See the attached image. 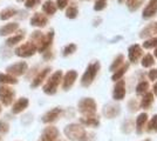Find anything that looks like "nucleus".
I'll use <instances>...</instances> for the list:
<instances>
[{
  "mask_svg": "<svg viewBox=\"0 0 157 141\" xmlns=\"http://www.w3.org/2000/svg\"><path fill=\"white\" fill-rule=\"evenodd\" d=\"M145 0H127V6L129 8V11L135 12L137 11L140 7L143 5V2Z\"/></svg>",
  "mask_w": 157,
  "mask_h": 141,
  "instance_id": "28",
  "label": "nucleus"
},
{
  "mask_svg": "<svg viewBox=\"0 0 157 141\" xmlns=\"http://www.w3.org/2000/svg\"><path fill=\"white\" fill-rule=\"evenodd\" d=\"M65 135L73 141H94L95 135L93 133H87V131L82 125L78 123H69L63 129Z\"/></svg>",
  "mask_w": 157,
  "mask_h": 141,
  "instance_id": "1",
  "label": "nucleus"
},
{
  "mask_svg": "<svg viewBox=\"0 0 157 141\" xmlns=\"http://www.w3.org/2000/svg\"><path fill=\"white\" fill-rule=\"evenodd\" d=\"M155 1H157V0H155Z\"/></svg>",
  "mask_w": 157,
  "mask_h": 141,
  "instance_id": "54",
  "label": "nucleus"
},
{
  "mask_svg": "<svg viewBox=\"0 0 157 141\" xmlns=\"http://www.w3.org/2000/svg\"><path fill=\"white\" fill-rule=\"evenodd\" d=\"M59 141H66V140H59Z\"/></svg>",
  "mask_w": 157,
  "mask_h": 141,
  "instance_id": "52",
  "label": "nucleus"
},
{
  "mask_svg": "<svg viewBox=\"0 0 157 141\" xmlns=\"http://www.w3.org/2000/svg\"><path fill=\"white\" fill-rule=\"evenodd\" d=\"M134 125H132V121L131 120H128V121H125L124 123H123V128H122V131L123 132H125V133H130L131 131L134 129Z\"/></svg>",
  "mask_w": 157,
  "mask_h": 141,
  "instance_id": "39",
  "label": "nucleus"
},
{
  "mask_svg": "<svg viewBox=\"0 0 157 141\" xmlns=\"http://www.w3.org/2000/svg\"><path fill=\"white\" fill-rule=\"evenodd\" d=\"M78 14V10L76 6H69L66 10V17L69 19H75Z\"/></svg>",
  "mask_w": 157,
  "mask_h": 141,
  "instance_id": "33",
  "label": "nucleus"
},
{
  "mask_svg": "<svg viewBox=\"0 0 157 141\" xmlns=\"http://www.w3.org/2000/svg\"><path fill=\"white\" fill-rule=\"evenodd\" d=\"M17 13H18V12H17L15 8H13V7H7V8L2 10V11L0 12V20H8L10 18L14 17Z\"/></svg>",
  "mask_w": 157,
  "mask_h": 141,
  "instance_id": "27",
  "label": "nucleus"
},
{
  "mask_svg": "<svg viewBox=\"0 0 157 141\" xmlns=\"http://www.w3.org/2000/svg\"><path fill=\"white\" fill-rule=\"evenodd\" d=\"M0 113H1V106H0Z\"/></svg>",
  "mask_w": 157,
  "mask_h": 141,
  "instance_id": "50",
  "label": "nucleus"
},
{
  "mask_svg": "<svg viewBox=\"0 0 157 141\" xmlns=\"http://www.w3.org/2000/svg\"><path fill=\"white\" fill-rule=\"evenodd\" d=\"M28 69V65L25 61H20V62H15L13 65L8 66L6 68L7 73L13 75V76H19V75H24Z\"/></svg>",
  "mask_w": 157,
  "mask_h": 141,
  "instance_id": "8",
  "label": "nucleus"
},
{
  "mask_svg": "<svg viewBox=\"0 0 157 141\" xmlns=\"http://www.w3.org/2000/svg\"><path fill=\"white\" fill-rule=\"evenodd\" d=\"M142 66L143 67H151L154 64H155V60H154V57L151 54H145L143 58H142Z\"/></svg>",
  "mask_w": 157,
  "mask_h": 141,
  "instance_id": "30",
  "label": "nucleus"
},
{
  "mask_svg": "<svg viewBox=\"0 0 157 141\" xmlns=\"http://www.w3.org/2000/svg\"><path fill=\"white\" fill-rule=\"evenodd\" d=\"M128 107H129V111H130V112H136L138 109V105H137V102H136V100L132 99V100L129 101Z\"/></svg>",
  "mask_w": 157,
  "mask_h": 141,
  "instance_id": "41",
  "label": "nucleus"
},
{
  "mask_svg": "<svg viewBox=\"0 0 157 141\" xmlns=\"http://www.w3.org/2000/svg\"><path fill=\"white\" fill-rule=\"evenodd\" d=\"M29 105V100L27 98H20L19 100L15 101V104L12 107V113L14 114H19L21 112H24Z\"/></svg>",
  "mask_w": 157,
  "mask_h": 141,
  "instance_id": "18",
  "label": "nucleus"
},
{
  "mask_svg": "<svg viewBox=\"0 0 157 141\" xmlns=\"http://www.w3.org/2000/svg\"><path fill=\"white\" fill-rule=\"evenodd\" d=\"M154 102V94L152 93H145L143 96V99L141 100V104H140V107L143 108V109H148L152 105Z\"/></svg>",
  "mask_w": 157,
  "mask_h": 141,
  "instance_id": "24",
  "label": "nucleus"
},
{
  "mask_svg": "<svg viewBox=\"0 0 157 141\" xmlns=\"http://www.w3.org/2000/svg\"><path fill=\"white\" fill-rule=\"evenodd\" d=\"M157 14V1L155 0H150L149 4L145 6V8L143 10V13H142V17L144 19H150L154 15Z\"/></svg>",
  "mask_w": 157,
  "mask_h": 141,
  "instance_id": "17",
  "label": "nucleus"
},
{
  "mask_svg": "<svg viewBox=\"0 0 157 141\" xmlns=\"http://www.w3.org/2000/svg\"><path fill=\"white\" fill-rule=\"evenodd\" d=\"M148 76H149V79H150L151 81L157 80V69L156 68L150 69V71H149V73H148Z\"/></svg>",
  "mask_w": 157,
  "mask_h": 141,
  "instance_id": "43",
  "label": "nucleus"
},
{
  "mask_svg": "<svg viewBox=\"0 0 157 141\" xmlns=\"http://www.w3.org/2000/svg\"><path fill=\"white\" fill-rule=\"evenodd\" d=\"M78 112L85 116H95L96 113V102L92 98H83L78 104Z\"/></svg>",
  "mask_w": 157,
  "mask_h": 141,
  "instance_id": "4",
  "label": "nucleus"
},
{
  "mask_svg": "<svg viewBox=\"0 0 157 141\" xmlns=\"http://www.w3.org/2000/svg\"><path fill=\"white\" fill-rule=\"evenodd\" d=\"M76 51V45L75 44H69L63 48V52H62V55L63 57H68V55H72L74 52Z\"/></svg>",
  "mask_w": 157,
  "mask_h": 141,
  "instance_id": "34",
  "label": "nucleus"
},
{
  "mask_svg": "<svg viewBox=\"0 0 157 141\" xmlns=\"http://www.w3.org/2000/svg\"><path fill=\"white\" fill-rule=\"evenodd\" d=\"M49 72H51V67H47V68H44L41 72H39V73L35 75V78L33 79L32 84H31V87L32 88H36L39 87L40 85L44 82V81L46 80L47 75L49 74Z\"/></svg>",
  "mask_w": 157,
  "mask_h": 141,
  "instance_id": "16",
  "label": "nucleus"
},
{
  "mask_svg": "<svg viewBox=\"0 0 157 141\" xmlns=\"http://www.w3.org/2000/svg\"><path fill=\"white\" fill-rule=\"evenodd\" d=\"M62 72L61 71H56V72H54V73L48 78V80L47 82L44 85V93L48 94V95H53V94L56 93V91H58V87H59L60 82L62 81Z\"/></svg>",
  "mask_w": 157,
  "mask_h": 141,
  "instance_id": "3",
  "label": "nucleus"
},
{
  "mask_svg": "<svg viewBox=\"0 0 157 141\" xmlns=\"http://www.w3.org/2000/svg\"><path fill=\"white\" fill-rule=\"evenodd\" d=\"M154 34V29H152V24L148 25L144 29H142V32L140 34L141 38H148V37H151Z\"/></svg>",
  "mask_w": 157,
  "mask_h": 141,
  "instance_id": "36",
  "label": "nucleus"
},
{
  "mask_svg": "<svg viewBox=\"0 0 157 141\" xmlns=\"http://www.w3.org/2000/svg\"><path fill=\"white\" fill-rule=\"evenodd\" d=\"M125 96V82L124 80H118L113 91V98L115 101L123 100Z\"/></svg>",
  "mask_w": 157,
  "mask_h": 141,
  "instance_id": "10",
  "label": "nucleus"
},
{
  "mask_svg": "<svg viewBox=\"0 0 157 141\" xmlns=\"http://www.w3.org/2000/svg\"><path fill=\"white\" fill-rule=\"evenodd\" d=\"M80 122L85 126H89V127H98L100 125V121L96 116H85V118H81Z\"/></svg>",
  "mask_w": 157,
  "mask_h": 141,
  "instance_id": "23",
  "label": "nucleus"
},
{
  "mask_svg": "<svg viewBox=\"0 0 157 141\" xmlns=\"http://www.w3.org/2000/svg\"><path fill=\"white\" fill-rule=\"evenodd\" d=\"M154 93H155L157 95V81H156V84L154 85Z\"/></svg>",
  "mask_w": 157,
  "mask_h": 141,
  "instance_id": "46",
  "label": "nucleus"
},
{
  "mask_svg": "<svg viewBox=\"0 0 157 141\" xmlns=\"http://www.w3.org/2000/svg\"><path fill=\"white\" fill-rule=\"evenodd\" d=\"M152 29H154V33H157V22L152 24Z\"/></svg>",
  "mask_w": 157,
  "mask_h": 141,
  "instance_id": "45",
  "label": "nucleus"
},
{
  "mask_svg": "<svg viewBox=\"0 0 157 141\" xmlns=\"http://www.w3.org/2000/svg\"><path fill=\"white\" fill-rule=\"evenodd\" d=\"M118 1H120V2H123V1H124V0H118Z\"/></svg>",
  "mask_w": 157,
  "mask_h": 141,
  "instance_id": "48",
  "label": "nucleus"
},
{
  "mask_svg": "<svg viewBox=\"0 0 157 141\" xmlns=\"http://www.w3.org/2000/svg\"><path fill=\"white\" fill-rule=\"evenodd\" d=\"M128 68H129V64H123L121 67L116 69L114 74H113V76H111V80L113 81H118L122 79V76L127 73V71H128Z\"/></svg>",
  "mask_w": 157,
  "mask_h": 141,
  "instance_id": "22",
  "label": "nucleus"
},
{
  "mask_svg": "<svg viewBox=\"0 0 157 141\" xmlns=\"http://www.w3.org/2000/svg\"><path fill=\"white\" fill-rule=\"evenodd\" d=\"M147 131L150 132V133H157V114H155L151 120L148 122V127H147Z\"/></svg>",
  "mask_w": 157,
  "mask_h": 141,
  "instance_id": "31",
  "label": "nucleus"
},
{
  "mask_svg": "<svg viewBox=\"0 0 157 141\" xmlns=\"http://www.w3.org/2000/svg\"><path fill=\"white\" fill-rule=\"evenodd\" d=\"M40 2H41V0H25V7L28 10H32L38 6Z\"/></svg>",
  "mask_w": 157,
  "mask_h": 141,
  "instance_id": "38",
  "label": "nucleus"
},
{
  "mask_svg": "<svg viewBox=\"0 0 157 141\" xmlns=\"http://www.w3.org/2000/svg\"><path fill=\"white\" fill-rule=\"evenodd\" d=\"M18 1H19V2H21V1H25V0H18Z\"/></svg>",
  "mask_w": 157,
  "mask_h": 141,
  "instance_id": "49",
  "label": "nucleus"
},
{
  "mask_svg": "<svg viewBox=\"0 0 157 141\" xmlns=\"http://www.w3.org/2000/svg\"><path fill=\"white\" fill-rule=\"evenodd\" d=\"M143 47L144 48H154V47H157V37H152L150 39L145 40L143 42Z\"/></svg>",
  "mask_w": 157,
  "mask_h": 141,
  "instance_id": "35",
  "label": "nucleus"
},
{
  "mask_svg": "<svg viewBox=\"0 0 157 141\" xmlns=\"http://www.w3.org/2000/svg\"><path fill=\"white\" fill-rule=\"evenodd\" d=\"M154 54H155V57H156V58H157V48H156V49H155V52H154Z\"/></svg>",
  "mask_w": 157,
  "mask_h": 141,
  "instance_id": "47",
  "label": "nucleus"
},
{
  "mask_svg": "<svg viewBox=\"0 0 157 141\" xmlns=\"http://www.w3.org/2000/svg\"><path fill=\"white\" fill-rule=\"evenodd\" d=\"M48 24V19L45 14L42 13H34L32 18H31V25L34 27H39V28H42L45 27Z\"/></svg>",
  "mask_w": 157,
  "mask_h": 141,
  "instance_id": "15",
  "label": "nucleus"
},
{
  "mask_svg": "<svg viewBox=\"0 0 157 141\" xmlns=\"http://www.w3.org/2000/svg\"><path fill=\"white\" fill-rule=\"evenodd\" d=\"M145 141H149V140H145Z\"/></svg>",
  "mask_w": 157,
  "mask_h": 141,
  "instance_id": "53",
  "label": "nucleus"
},
{
  "mask_svg": "<svg viewBox=\"0 0 157 141\" xmlns=\"http://www.w3.org/2000/svg\"><path fill=\"white\" fill-rule=\"evenodd\" d=\"M58 7H56V4L52 1V0H47L44 2L42 5V11L47 14V15H53V14L56 12Z\"/></svg>",
  "mask_w": 157,
  "mask_h": 141,
  "instance_id": "21",
  "label": "nucleus"
},
{
  "mask_svg": "<svg viewBox=\"0 0 157 141\" xmlns=\"http://www.w3.org/2000/svg\"><path fill=\"white\" fill-rule=\"evenodd\" d=\"M149 89V82L148 81H141L136 87V93L137 94H145Z\"/></svg>",
  "mask_w": 157,
  "mask_h": 141,
  "instance_id": "32",
  "label": "nucleus"
},
{
  "mask_svg": "<svg viewBox=\"0 0 157 141\" xmlns=\"http://www.w3.org/2000/svg\"><path fill=\"white\" fill-rule=\"evenodd\" d=\"M59 129L54 126H48L44 129L39 141H58L59 138Z\"/></svg>",
  "mask_w": 157,
  "mask_h": 141,
  "instance_id": "9",
  "label": "nucleus"
},
{
  "mask_svg": "<svg viewBox=\"0 0 157 141\" xmlns=\"http://www.w3.org/2000/svg\"><path fill=\"white\" fill-rule=\"evenodd\" d=\"M25 38V32L24 31H20V33L15 34L13 37H10L6 40V45L7 46H14L17 44H19L20 41H22V39Z\"/></svg>",
  "mask_w": 157,
  "mask_h": 141,
  "instance_id": "26",
  "label": "nucleus"
},
{
  "mask_svg": "<svg viewBox=\"0 0 157 141\" xmlns=\"http://www.w3.org/2000/svg\"><path fill=\"white\" fill-rule=\"evenodd\" d=\"M8 131H10V125L6 121L0 120V134H6Z\"/></svg>",
  "mask_w": 157,
  "mask_h": 141,
  "instance_id": "40",
  "label": "nucleus"
},
{
  "mask_svg": "<svg viewBox=\"0 0 157 141\" xmlns=\"http://www.w3.org/2000/svg\"><path fill=\"white\" fill-rule=\"evenodd\" d=\"M107 7V0H96L95 5H94V10L95 11H102Z\"/></svg>",
  "mask_w": 157,
  "mask_h": 141,
  "instance_id": "37",
  "label": "nucleus"
},
{
  "mask_svg": "<svg viewBox=\"0 0 157 141\" xmlns=\"http://www.w3.org/2000/svg\"><path fill=\"white\" fill-rule=\"evenodd\" d=\"M14 96H15V92L13 88L6 85H0V101L2 105L10 106L13 102Z\"/></svg>",
  "mask_w": 157,
  "mask_h": 141,
  "instance_id": "6",
  "label": "nucleus"
},
{
  "mask_svg": "<svg viewBox=\"0 0 157 141\" xmlns=\"http://www.w3.org/2000/svg\"><path fill=\"white\" fill-rule=\"evenodd\" d=\"M53 38H54V31L51 29L47 34H44L41 37L38 42H36V47H38V51L40 53H45L47 49H49V47L53 42Z\"/></svg>",
  "mask_w": 157,
  "mask_h": 141,
  "instance_id": "7",
  "label": "nucleus"
},
{
  "mask_svg": "<svg viewBox=\"0 0 157 141\" xmlns=\"http://www.w3.org/2000/svg\"><path fill=\"white\" fill-rule=\"evenodd\" d=\"M62 113V109L59 107H55L51 109V111H48L47 113L44 114L42 116V122H45V123H51V122H54L55 120H58L59 119V116L61 115Z\"/></svg>",
  "mask_w": 157,
  "mask_h": 141,
  "instance_id": "13",
  "label": "nucleus"
},
{
  "mask_svg": "<svg viewBox=\"0 0 157 141\" xmlns=\"http://www.w3.org/2000/svg\"><path fill=\"white\" fill-rule=\"evenodd\" d=\"M120 113H121V107L118 105H115V104H108L103 108V115L108 119L116 118Z\"/></svg>",
  "mask_w": 157,
  "mask_h": 141,
  "instance_id": "14",
  "label": "nucleus"
},
{
  "mask_svg": "<svg viewBox=\"0 0 157 141\" xmlns=\"http://www.w3.org/2000/svg\"><path fill=\"white\" fill-rule=\"evenodd\" d=\"M17 82H18V79L13 75L8 73H0V84H2V85H15Z\"/></svg>",
  "mask_w": 157,
  "mask_h": 141,
  "instance_id": "25",
  "label": "nucleus"
},
{
  "mask_svg": "<svg viewBox=\"0 0 157 141\" xmlns=\"http://www.w3.org/2000/svg\"><path fill=\"white\" fill-rule=\"evenodd\" d=\"M147 121H148V114L147 113H141L137 116V119H136V126L135 127H136V132H137L138 134H141L143 132Z\"/></svg>",
  "mask_w": 157,
  "mask_h": 141,
  "instance_id": "20",
  "label": "nucleus"
},
{
  "mask_svg": "<svg viewBox=\"0 0 157 141\" xmlns=\"http://www.w3.org/2000/svg\"><path fill=\"white\" fill-rule=\"evenodd\" d=\"M76 78H78V72H76V71H74V69L68 71V72L65 74L63 79H62V88H63L65 91H68V89L74 85Z\"/></svg>",
  "mask_w": 157,
  "mask_h": 141,
  "instance_id": "11",
  "label": "nucleus"
},
{
  "mask_svg": "<svg viewBox=\"0 0 157 141\" xmlns=\"http://www.w3.org/2000/svg\"><path fill=\"white\" fill-rule=\"evenodd\" d=\"M36 52H38L36 45L33 41H29L24 45H20L15 49V55H18L20 58H29V57H33Z\"/></svg>",
  "mask_w": 157,
  "mask_h": 141,
  "instance_id": "5",
  "label": "nucleus"
},
{
  "mask_svg": "<svg viewBox=\"0 0 157 141\" xmlns=\"http://www.w3.org/2000/svg\"><path fill=\"white\" fill-rule=\"evenodd\" d=\"M123 60H124V57H123L122 54L117 55V57L115 58V60L113 61V64H111V66H110L111 72H115L116 69H118V68H120V66H121V65H123Z\"/></svg>",
  "mask_w": 157,
  "mask_h": 141,
  "instance_id": "29",
  "label": "nucleus"
},
{
  "mask_svg": "<svg viewBox=\"0 0 157 141\" xmlns=\"http://www.w3.org/2000/svg\"><path fill=\"white\" fill-rule=\"evenodd\" d=\"M0 141H2V139H1V136H0Z\"/></svg>",
  "mask_w": 157,
  "mask_h": 141,
  "instance_id": "51",
  "label": "nucleus"
},
{
  "mask_svg": "<svg viewBox=\"0 0 157 141\" xmlns=\"http://www.w3.org/2000/svg\"><path fill=\"white\" fill-rule=\"evenodd\" d=\"M44 58H45L46 60H49V59H52L53 58V53L49 51V49H47L46 52H45V54H44Z\"/></svg>",
  "mask_w": 157,
  "mask_h": 141,
  "instance_id": "44",
  "label": "nucleus"
},
{
  "mask_svg": "<svg viewBox=\"0 0 157 141\" xmlns=\"http://www.w3.org/2000/svg\"><path fill=\"white\" fill-rule=\"evenodd\" d=\"M100 67H101V65H100L98 61H95V62H92V64L88 65L86 72L81 78V85L83 87H89L92 85L93 81L95 80V78L98 75V71H100Z\"/></svg>",
  "mask_w": 157,
  "mask_h": 141,
  "instance_id": "2",
  "label": "nucleus"
},
{
  "mask_svg": "<svg viewBox=\"0 0 157 141\" xmlns=\"http://www.w3.org/2000/svg\"><path fill=\"white\" fill-rule=\"evenodd\" d=\"M18 29H19V24L18 22H10V24H6L2 27H0V35L5 37V35H8L11 33H14Z\"/></svg>",
  "mask_w": 157,
  "mask_h": 141,
  "instance_id": "19",
  "label": "nucleus"
},
{
  "mask_svg": "<svg viewBox=\"0 0 157 141\" xmlns=\"http://www.w3.org/2000/svg\"><path fill=\"white\" fill-rule=\"evenodd\" d=\"M142 53H143V51H142V48L140 45L137 44H135V45H131L129 47V49H128V57H129V60L130 62H137L140 60V58L142 57Z\"/></svg>",
  "mask_w": 157,
  "mask_h": 141,
  "instance_id": "12",
  "label": "nucleus"
},
{
  "mask_svg": "<svg viewBox=\"0 0 157 141\" xmlns=\"http://www.w3.org/2000/svg\"><path fill=\"white\" fill-rule=\"evenodd\" d=\"M68 5V0H56V7L60 10H65Z\"/></svg>",
  "mask_w": 157,
  "mask_h": 141,
  "instance_id": "42",
  "label": "nucleus"
}]
</instances>
